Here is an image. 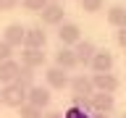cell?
Listing matches in <instances>:
<instances>
[{"label":"cell","instance_id":"20","mask_svg":"<svg viewBox=\"0 0 126 118\" xmlns=\"http://www.w3.org/2000/svg\"><path fill=\"white\" fill-rule=\"evenodd\" d=\"M21 5L26 8V11H29V13H42V8L47 5V0H21Z\"/></svg>","mask_w":126,"mask_h":118},{"label":"cell","instance_id":"28","mask_svg":"<svg viewBox=\"0 0 126 118\" xmlns=\"http://www.w3.org/2000/svg\"><path fill=\"white\" fill-rule=\"evenodd\" d=\"M121 118H126V113H124V116H121Z\"/></svg>","mask_w":126,"mask_h":118},{"label":"cell","instance_id":"22","mask_svg":"<svg viewBox=\"0 0 126 118\" xmlns=\"http://www.w3.org/2000/svg\"><path fill=\"white\" fill-rule=\"evenodd\" d=\"M63 118H92V116H89V113H84V110H79V108H68Z\"/></svg>","mask_w":126,"mask_h":118},{"label":"cell","instance_id":"12","mask_svg":"<svg viewBox=\"0 0 126 118\" xmlns=\"http://www.w3.org/2000/svg\"><path fill=\"white\" fill-rule=\"evenodd\" d=\"M24 34H26V26H21V24H8L5 31H3V42L11 47H21L24 45Z\"/></svg>","mask_w":126,"mask_h":118},{"label":"cell","instance_id":"5","mask_svg":"<svg viewBox=\"0 0 126 118\" xmlns=\"http://www.w3.org/2000/svg\"><path fill=\"white\" fill-rule=\"evenodd\" d=\"M45 81H47V89H66L71 84V76H68V71L58 68V66H50L45 71Z\"/></svg>","mask_w":126,"mask_h":118},{"label":"cell","instance_id":"1","mask_svg":"<svg viewBox=\"0 0 126 118\" xmlns=\"http://www.w3.org/2000/svg\"><path fill=\"white\" fill-rule=\"evenodd\" d=\"M0 100H3V105L18 110L24 102H26V89H24V87H18L16 81H13V84H5L3 89H0Z\"/></svg>","mask_w":126,"mask_h":118},{"label":"cell","instance_id":"13","mask_svg":"<svg viewBox=\"0 0 126 118\" xmlns=\"http://www.w3.org/2000/svg\"><path fill=\"white\" fill-rule=\"evenodd\" d=\"M45 50H29V47H24V53H21V66L24 68H42L45 66Z\"/></svg>","mask_w":126,"mask_h":118},{"label":"cell","instance_id":"25","mask_svg":"<svg viewBox=\"0 0 126 118\" xmlns=\"http://www.w3.org/2000/svg\"><path fill=\"white\" fill-rule=\"evenodd\" d=\"M42 118H63V113H58V110H47V113H42Z\"/></svg>","mask_w":126,"mask_h":118},{"label":"cell","instance_id":"27","mask_svg":"<svg viewBox=\"0 0 126 118\" xmlns=\"http://www.w3.org/2000/svg\"><path fill=\"white\" fill-rule=\"evenodd\" d=\"M47 3H58V0H47Z\"/></svg>","mask_w":126,"mask_h":118},{"label":"cell","instance_id":"23","mask_svg":"<svg viewBox=\"0 0 126 118\" xmlns=\"http://www.w3.org/2000/svg\"><path fill=\"white\" fill-rule=\"evenodd\" d=\"M21 0H0V11H13Z\"/></svg>","mask_w":126,"mask_h":118},{"label":"cell","instance_id":"21","mask_svg":"<svg viewBox=\"0 0 126 118\" xmlns=\"http://www.w3.org/2000/svg\"><path fill=\"white\" fill-rule=\"evenodd\" d=\"M11 58H13V47L5 45V42L0 39V63H3V60H11Z\"/></svg>","mask_w":126,"mask_h":118},{"label":"cell","instance_id":"29","mask_svg":"<svg viewBox=\"0 0 126 118\" xmlns=\"http://www.w3.org/2000/svg\"><path fill=\"white\" fill-rule=\"evenodd\" d=\"M0 105H3V100H0Z\"/></svg>","mask_w":126,"mask_h":118},{"label":"cell","instance_id":"17","mask_svg":"<svg viewBox=\"0 0 126 118\" xmlns=\"http://www.w3.org/2000/svg\"><path fill=\"white\" fill-rule=\"evenodd\" d=\"M16 84H18V87H24V89L29 92L32 87H34V71H32V68H24V66H21L18 76H16Z\"/></svg>","mask_w":126,"mask_h":118},{"label":"cell","instance_id":"9","mask_svg":"<svg viewBox=\"0 0 126 118\" xmlns=\"http://www.w3.org/2000/svg\"><path fill=\"white\" fill-rule=\"evenodd\" d=\"M89 102H92V113H105V116L116 108V97L108 92H94L89 97Z\"/></svg>","mask_w":126,"mask_h":118},{"label":"cell","instance_id":"19","mask_svg":"<svg viewBox=\"0 0 126 118\" xmlns=\"http://www.w3.org/2000/svg\"><path fill=\"white\" fill-rule=\"evenodd\" d=\"M79 3H81V11L84 13H97L105 5V0H79Z\"/></svg>","mask_w":126,"mask_h":118},{"label":"cell","instance_id":"14","mask_svg":"<svg viewBox=\"0 0 126 118\" xmlns=\"http://www.w3.org/2000/svg\"><path fill=\"white\" fill-rule=\"evenodd\" d=\"M55 66L63 71H74L79 66L76 55H74V47H61V50H55Z\"/></svg>","mask_w":126,"mask_h":118},{"label":"cell","instance_id":"26","mask_svg":"<svg viewBox=\"0 0 126 118\" xmlns=\"http://www.w3.org/2000/svg\"><path fill=\"white\" fill-rule=\"evenodd\" d=\"M92 118H108L105 113H92Z\"/></svg>","mask_w":126,"mask_h":118},{"label":"cell","instance_id":"7","mask_svg":"<svg viewBox=\"0 0 126 118\" xmlns=\"http://www.w3.org/2000/svg\"><path fill=\"white\" fill-rule=\"evenodd\" d=\"M50 100H53V94H50V89H47V87L34 84L29 92H26V102H29V105H34V108H39V110H45L47 105H50Z\"/></svg>","mask_w":126,"mask_h":118},{"label":"cell","instance_id":"2","mask_svg":"<svg viewBox=\"0 0 126 118\" xmlns=\"http://www.w3.org/2000/svg\"><path fill=\"white\" fill-rule=\"evenodd\" d=\"M58 39H61V47H71L81 42V26L76 21H63L58 26Z\"/></svg>","mask_w":126,"mask_h":118},{"label":"cell","instance_id":"6","mask_svg":"<svg viewBox=\"0 0 126 118\" xmlns=\"http://www.w3.org/2000/svg\"><path fill=\"white\" fill-rule=\"evenodd\" d=\"M113 63H116V58H113L110 50H97L92 63H89V68H92V74H110L113 71Z\"/></svg>","mask_w":126,"mask_h":118},{"label":"cell","instance_id":"4","mask_svg":"<svg viewBox=\"0 0 126 118\" xmlns=\"http://www.w3.org/2000/svg\"><path fill=\"white\" fill-rule=\"evenodd\" d=\"M92 87H94V92H108V94H113L121 87V81H118V76L110 71V74H92Z\"/></svg>","mask_w":126,"mask_h":118},{"label":"cell","instance_id":"10","mask_svg":"<svg viewBox=\"0 0 126 118\" xmlns=\"http://www.w3.org/2000/svg\"><path fill=\"white\" fill-rule=\"evenodd\" d=\"M71 92H74V97H92L94 94V87H92V79L84 76V74H79V76L71 79Z\"/></svg>","mask_w":126,"mask_h":118},{"label":"cell","instance_id":"15","mask_svg":"<svg viewBox=\"0 0 126 118\" xmlns=\"http://www.w3.org/2000/svg\"><path fill=\"white\" fill-rule=\"evenodd\" d=\"M18 71H21V63L18 60H3L0 63V84L5 87V84H13L16 81V76H18Z\"/></svg>","mask_w":126,"mask_h":118},{"label":"cell","instance_id":"8","mask_svg":"<svg viewBox=\"0 0 126 118\" xmlns=\"http://www.w3.org/2000/svg\"><path fill=\"white\" fill-rule=\"evenodd\" d=\"M45 45H47V31L42 29V26L26 29V34H24V47H29V50H45Z\"/></svg>","mask_w":126,"mask_h":118},{"label":"cell","instance_id":"11","mask_svg":"<svg viewBox=\"0 0 126 118\" xmlns=\"http://www.w3.org/2000/svg\"><path fill=\"white\" fill-rule=\"evenodd\" d=\"M94 53H97V47H94V42H89V39H81V42L74 45V55H76L79 66H89Z\"/></svg>","mask_w":126,"mask_h":118},{"label":"cell","instance_id":"18","mask_svg":"<svg viewBox=\"0 0 126 118\" xmlns=\"http://www.w3.org/2000/svg\"><path fill=\"white\" fill-rule=\"evenodd\" d=\"M18 118H42V110L29 105V102H24L21 108H18Z\"/></svg>","mask_w":126,"mask_h":118},{"label":"cell","instance_id":"3","mask_svg":"<svg viewBox=\"0 0 126 118\" xmlns=\"http://www.w3.org/2000/svg\"><path fill=\"white\" fill-rule=\"evenodd\" d=\"M39 18H42L45 26H61V24L66 21V8H63L61 3H47V5L42 8Z\"/></svg>","mask_w":126,"mask_h":118},{"label":"cell","instance_id":"16","mask_svg":"<svg viewBox=\"0 0 126 118\" xmlns=\"http://www.w3.org/2000/svg\"><path fill=\"white\" fill-rule=\"evenodd\" d=\"M108 24L116 29H126V5H110L108 8Z\"/></svg>","mask_w":126,"mask_h":118},{"label":"cell","instance_id":"24","mask_svg":"<svg viewBox=\"0 0 126 118\" xmlns=\"http://www.w3.org/2000/svg\"><path fill=\"white\" fill-rule=\"evenodd\" d=\"M116 42H118L121 47H126V29H118V31H116Z\"/></svg>","mask_w":126,"mask_h":118}]
</instances>
